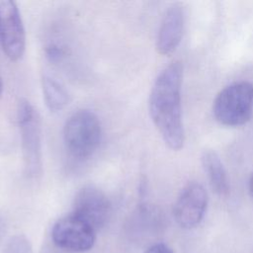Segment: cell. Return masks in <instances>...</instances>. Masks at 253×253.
<instances>
[{
	"instance_id": "12",
	"label": "cell",
	"mask_w": 253,
	"mask_h": 253,
	"mask_svg": "<svg viewBox=\"0 0 253 253\" xmlns=\"http://www.w3.org/2000/svg\"><path fill=\"white\" fill-rule=\"evenodd\" d=\"M2 253H34V251L27 236L15 234L9 238Z\"/></svg>"
},
{
	"instance_id": "7",
	"label": "cell",
	"mask_w": 253,
	"mask_h": 253,
	"mask_svg": "<svg viewBox=\"0 0 253 253\" xmlns=\"http://www.w3.org/2000/svg\"><path fill=\"white\" fill-rule=\"evenodd\" d=\"M0 44L6 56L12 61H18L25 53V28L14 1H0Z\"/></svg>"
},
{
	"instance_id": "8",
	"label": "cell",
	"mask_w": 253,
	"mask_h": 253,
	"mask_svg": "<svg viewBox=\"0 0 253 253\" xmlns=\"http://www.w3.org/2000/svg\"><path fill=\"white\" fill-rule=\"evenodd\" d=\"M72 213L85 220L97 231L109 221L112 204L101 189L94 185H86L74 198Z\"/></svg>"
},
{
	"instance_id": "2",
	"label": "cell",
	"mask_w": 253,
	"mask_h": 253,
	"mask_svg": "<svg viewBox=\"0 0 253 253\" xmlns=\"http://www.w3.org/2000/svg\"><path fill=\"white\" fill-rule=\"evenodd\" d=\"M212 114L222 126L235 127L245 125L253 114V84L242 80L225 86L213 100Z\"/></svg>"
},
{
	"instance_id": "9",
	"label": "cell",
	"mask_w": 253,
	"mask_h": 253,
	"mask_svg": "<svg viewBox=\"0 0 253 253\" xmlns=\"http://www.w3.org/2000/svg\"><path fill=\"white\" fill-rule=\"evenodd\" d=\"M185 26V12L180 3L172 4L165 12L158 30L156 49L161 55H170L179 46Z\"/></svg>"
},
{
	"instance_id": "3",
	"label": "cell",
	"mask_w": 253,
	"mask_h": 253,
	"mask_svg": "<svg viewBox=\"0 0 253 253\" xmlns=\"http://www.w3.org/2000/svg\"><path fill=\"white\" fill-rule=\"evenodd\" d=\"M101 138V123L98 117L89 110H79L65 122L64 145L68 153L76 159L90 157L99 147Z\"/></svg>"
},
{
	"instance_id": "6",
	"label": "cell",
	"mask_w": 253,
	"mask_h": 253,
	"mask_svg": "<svg viewBox=\"0 0 253 253\" xmlns=\"http://www.w3.org/2000/svg\"><path fill=\"white\" fill-rule=\"evenodd\" d=\"M209 204L204 186L196 181L189 182L180 191L173 207V216L179 226L185 229L197 227L203 220Z\"/></svg>"
},
{
	"instance_id": "10",
	"label": "cell",
	"mask_w": 253,
	"mask_h": 253,
	"mask_svg": "<svg viewBox=\"0 0 253 253\" xmlns=\"http://www.w3.org/2000/svg\"><path fill=\"white\" fill-rule=\"evenodd\" d=\"M201 163L212 191L217 196H227L230 183L219 155L213 149H205L201 155Z\"/></svg>"
},
{
	"instance_id": "4",
	"label": "cell",
	"mask_w": 253,
	"mask_h": 253,
	"mask_svg": "<svg viewBox=\"0 0 253 253\" xmlns=\"http://www.w3.org/2000/svg\"><path fill=\"white\" fill-rule=\"evenodd\" d=\"M18 124L21 135L25 173L37 178L42 170V129L40 116L34 106L23 99L18 104Z\"/></svg>"
},
{
	"instance_id": "15",
	"label": "cell",
	"mask_w": 253,
	"mask_h": 253,
	"mask_svg": "<svg viewBox=\"0 0 253 253\" xmlns=\"http://www.w3.org/2000/svg\"><path fill=\"white\" fill-rule=\"evenodd\" d=\"M249 193H250V196L251 198L253 199V173L250 177V180H249Z\"/></svg>"
},
{
	"instance_id": "16",
	"label": "cell",
	"mask_w": 253,
	"mask_h": 253,
	"mask_svg": "<svg viewBox=\"0 0 253 253\" xmlns=\"http://www.w3.org/2000/svg\"><path fill=\"white\" fill-rule=\"evenodd\" d=\"M2 89H3V84H2V81H1V78H0V96L2 94Z\"/></svg>"
},
{
	"instance_id": "13",
	"label": "cell",
	"mask_w": 253,
	"mask_h": 253,
	"mask_svg": "<svg viewBox=\"0 0 253 253\" xmlns=\"http://www.w3.org/2000/svg\"><path fill=\"white\" fill-rule=\"evenodd\" d=\"M144 253H174V251L164 243H156L148 247Z\"/></svg>"
},
{
	"instance_id": "11",
	"label": "cell",
	"mask_w": 253,
	"mask_h": 253,
	"mask_svg": "<svg viewBox=\"0 0 253 253\" xmlns=\"http://www.w3.org/2000/svg\"><path fill=\"white\" fill-rule=\"evenodd\" d=\"M43 99L51 112H58L68 104L69 97L64 87L50 76H43L42 80Z\"/></svg>"
},
{
	"instance_id": "14",
	"label": "cell",
	"mask_w": 253,
	"mask_h": 253,
	"mask_svg": "<svg viewBox=\"0 0 253 253\" xmlns=\"http://www.w3.org/2000/svg\"><path fill=\"white\" fill-rule=\"evenodd\" d=\"M4 233H5V223H4L2 216L0 215V241L2 240V238L4 236Z\"/></svg>"
},
{
	"instance_id": "1",
	"label": "cell",
	"mask_w": 253,
	"mask_h": 253,
	"mask_svg": "<svg viewBox=\"0 0 253 253\" xmlns=\"http://www.w3.org/2000/svg\"><path fill=\"white\" fill-rule=\"evenodd\" d=\"M183 65L175 60L157 76L149 95V115L164 143L178 151L185 143L181 89Z\"/></svg>"
},
{
	"instance_id": "5",
	"label": "cell",
	"mask_w": 253,
	"mask_h": 253,
	"mask_svg": "<svg viewBox=\"0 0 253 253\" xmlns=\"http://www.w3.org/2000/svg\"><path fill=\"white\" fill-rule=\"evenodd\" d=\"M51 238L60 249L82 253L93 248L96 241V230L85 220L71 212L53 224Z\"/></svg>"
}]
</instances>
